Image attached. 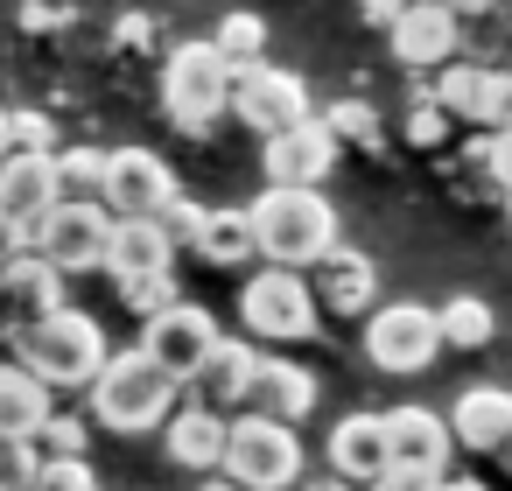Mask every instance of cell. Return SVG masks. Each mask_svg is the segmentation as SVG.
Here are the masks:
<instances>
[{"mask_svg": "<svg viewBox=\"0 0 512 491\" xmlns=\"http://www.w3.org/2000/svg\"><path fill=\"white\" fill-rule=\"evenodd\" d=\"M218 477H232L239 491H295L302 484V435H295V421H274L260 407L232 414Z\"/></svg>", "mask_w": 512, "mask_h": 491, "instance_id": "cell-5", "label": "cell"}, {"mask_svg": "<svg viewBox=\"0 0 512 491\" xmlns=\"http://www.w3.org/2000/svg\"><path fill=\"white\" fill-rule=\"evenodd\" d=\"M106 246H113V211L106 204H50V218L29 232V253H43L57 274L106 267Z\"/></svg>", "mask_w": 512, "mask_h": 491, "instance_id": "cell-9", "label": "cell"}, {"mask_svg": "<svg viewBox=\"0 0 512 491\" xmlns=\"http://www.w3.org/2000/svg\"><path fill=\"white\" fill-rule=\"evenodd\" d=\"M176 197V169L155 148H113L106 155V211L113 218H155Z\"/></svg>", "mask_w": 512, "mask_h": 491, "instance_id": "cell-12", "label": "cell"}, {"mask_svg": "<svg viewBox=\"0 0 512 491\" xmlns=\"http://www.w3.org/2000/svg\"><path fill=\"white\" fill-rule=\"evenodd\" d=\"M386 50H393V64H407V71H442V64H456V50H463V15L449 8V0H414V8L386 29Z\"/></svg>", "mask_w": 512, "mask_h": 491, "instance_id": "cell-11", "label": "cell"}, {"mask_svg": "<svg viewBox=\"0 0 512 491\" xmlns=\"http://www.w3.org/2000/svg\"><path fill=\"white\" fill-rule=\"evenodd\" d=\"M449 8H456L463 22H484V15H498V8H505V0H449Z\"/></svg>", "mask_w": 512, "mask_h": 491, "instance_id": "cell-41", "label": "cell"}, {"mask_svg": "<svg viewBox=\"0 0 512 491\" xmlns=\"http://www.w3.org/2000/svg\"><path fill=\"white\" fill-rule=\"evenodd\" d=\"M57 302H64V274H57L43 253H22V260L0 267V337H22V330L43 323Z\"/></svg>", "mask_w": 512, "mask_h": 491, "instance_id": "cell-15", "label": "cell"}, {"mask_svg": "<svg viewBox=\"0 0 512 491\" xmlns=\"http://www.w3.org/2000/svg\"><path fill=\"white\" fill-rule=\"evenodd\" d=\"M57 407H50V386L15 358H0V442H36V428L50 421Z\"/></svg>", "mask_w": 512, "mask_h": 491, "instance_id": "cell-22", "label": "cell"}, {"mask_svg": "<svg viewBox=\"0 0 512 491\" xmlns=\"http://www.w3.org/2000/svg\"><path fill=\"white\" fill-rule=\"evenodd\" d=\"M155 225H162V232L176 239V253H190V239H197V225H204V204H190V197L176 190V197H169V204L155 211Z\"/></svg>", "mask_w": 512, "mask_h": 491, "instance_id": "cell-36", "label": "cell"}, {"mask_svg": "<svg viewBox=\"0 0 512 491\" xmlns=\"http://www.w3.org/2000/svg\"><path fill=\"white\" fill-rule=\"evenodd\" d=\"M435 316H442V351H484L498 337V316L484 295H449Z\"/></svg>", "mask_w": 512, "mask_h": 491, "instance_id": "cell-26", "label": "cell"}, {"mask_svg": "<svg viewBox=\"0 0 512 491\" xmlns=\"http://www.w3.org/2000/svg\"><path fill=\"white\" fill-rule=\"evenodd\" d=\"M428 99L449 113V120H463V127H477V99H484V64H442L435 71V85H428Z\"/></svg>", "mask_w": 512, "mask_h": 491, "instance_id": "cell-29", "label": "cell"}, {"mask_svg": "<svg viewBox=\"0 0 512 491\" xmlns=\"http://www.w3.org/2000/svg\"><path fill=\"white\" fill-rule=\"evenodd\" d=\"M435 351H442V316H435L428 302H379V309L365 316V358H372L379 372H393V379L428 372Z\"/></svg>", "mask_w": 512, "mask_h": 491, "instance_id": "cell-7", "label": "cell"}, {"mask_svg": "<svg viewBox=\"0 0 512 491\" xmlns=\"http://www.w3.org/2000/svg\"><path fill=\"white\" fill-rule=\"evenodd\" d=\"M386 449H393V470H414V477L435 484V477H449L456 428L435 407H386Z\"/></svg>", "mask_w": 512, "mask_h": 491, "instance_id": "cell-13", "label": "cell"}, {"mask_svg": "<svg viewBox=\"0 0 512 491\" xmlns=\"http://www.w3.org/2000/svg\"><path fill=\"white\" fill-rule=\"evenodd\" d=\"M225 435H232V414H218V407H204V400H190V407H176V414L162 421L169 463H176V470H197V477H218V470H225Z\"/></svg>", "mask_w": 512, "mask_h": 491, "instance_id": "cell-16", "label": "cell"}, {"mask_svg": "<svg viewBox=\"0 0 512 491\" xmlns=\"http://www.w3.org/2000/svg\"><path fill=\"white\" fill-rule=\"evenodd\" d=\"M372 491H428V477H414V470H386Z\"/></svg>", "mask_w": 512, "mask_h": 491, "instance_id": "cell-40", "label": "cell"}, {"mask_svg": "<svg viewBox=\"0 0 512 491\" xmlns=\"http://www.w3.org/2000/svg\"><path fill=\"white\" fill-rule=\"evenodd\" d=\"M197 491H239V484H232V477H225V484H197Z\"/></svg>", "mask_w": 512, "mask_h": 491, "instance_id": "cell-47", "label": "cell"}, {"mask_svg": "<svg viewBox=\"0 0 512 491\" xmlns=\"http://www.w3.org/2000/svg\"><path fill=\"white\" fill-rule=\"evenodd\" d=\"M148 267H176V239L155 218H113V246H106V274H148Z\"/></svg>", "mask_w": 512, "mask_h": 491, "instance_id": "cell-24", "label": "cell"}, {"mask_svg": "<svg viewBox=\"0 0 512 491\" xmlns=\"http://www.w3.org/2000/svg\"><path fill=\"white\" fill-rule=\"evenodd\" d=\"M477 127L484 134H505L512 127V71L484 64V99H477Z\"/></svg>", "mask_w": 512, "mask_h": 491, "instance_id": "cell-33", "label": "cell"}, {"mask_svg": "<svg viewBox=\"0 0 512 491\" xmlns=\"http://www.w3.org/2000/svg\"><path fill=\"white\" fill-rule=\"evenodd\" d=\"M337 134L323 127V120H302V127H288V134H274V141H260V169H267V183H288V190H323V176L337 169Z\"/></svg>", "mask_w": 512, "mask_h": 491, "instance_id": "cell-14", "label": "cell"}, {"mask_svg": "<svg viewBox=\"0 0 512 491\" xmlns=\"http://www.w3.org/2000/svg\"><path fill=\"white\" fill-rule=\"evenodd\" d=\"M211 43H218V57H225L232 71H246V64H267V22H260L253 8H232V15L211 29Z\"/></svg>", "mask_w": 512, "mask_h": 491, "instance_id": "cell-28", "label": "cell"}, {"mask_svg": "<svg viewBox=\"0 0 512 491\" xmlns=\"http://www.w3.org/2000/svg\"><path fill=\"white\" fill-rule=\"evenodd\" d=\"M141 43H148V15H127L120 22V50H141Z\"/></svg>", "mask_w": 512, "mask_h": 491, "instance_id": "cell-42", "label": "cell"}, {"mask_svg": "<svg viewBox=\"0 0 512 491\" xmlns=\"http://www.w3.org/2000/svg\"><path fill=\"white\" fill-rule=\"evenodd\" d=\"M323 127H330L337 141H351V148H372V155H379V113H372L365 99H337V106L323 113Z\"/></svg>", "mask_w": 512, "mask_h": 491, "instance_id": "cell-32", "label": "cell"}, {"mask_svg": "<svg viewBox=\"0 0 512 491\" xmlns=\"http://www.w3.org/2000/svg\"><path fill=\"white\" fill-rule=\"evenodd\" d=\"M15 351H22V365H29L50 393H85V386L99 379V365L113 358L99 316H85V309H71V302H57L43 323H29V330L15 337Z\"/></svg>", "mask_w": 512, "mask_h": 491, "instance_id": "cell-3", "label": "cell"}, {"mask_svg": "<svg viewBox=\"0 0 512 491\" xmlns=\"http://www.w3.org/2000/svg\"><path fill=\"white\" fill-rule=\"evenodd\" d=\"M190 253H197L204 267H246V260H260L253 218H246L239 204H218V211H204V225H197Z\"/></svg>", "mask_w": 512, "mask_h": 491, "instance_id": "cell-23", "label": "cell"}, {"mask_svg": "<svg viewBox=\"0 0 512 491\" xmlns=\"http://www.w3.org/2000/svg\"><path fill=\"white\" fill-rule=\"evenodd\" d=\"M92 400V428H113V435H155L176 407H183V379L162 372L141 344L134 351H113L99 365V379L85 386Z\"/></svg>", "mask_w": 512, "mask_h": 491, "instance_id": "cell-1", "label": "cell"}, {"mask_svg": "<svg viewBox=\"0 0 512 491\" xmlns=\"http://www.w3.org/2000/svg\"><path fill=\"white\" fill-rule=\"evenodd\" d=\"M316 302L330 316H372L379 309V267L358 246H330L316 260Z\"/></svg>", "mask_w": 512, "mask_h": 491, "instance_id": "cell-18", "label": "cell"}, {"mask_svg": "<svg viewBox=\"0 0 512 491\" xmlns=\"http://www.w3.org/2000/svg\"><path fill=\"white\" fill-rule=\"evenodd\" d=\"M449 428H456V449L498 456V442L512 435V386H463L449 407Z\"/></svg>", "mask_w": 512, "mask_h": 491, "instance_id": "cell-21", "label": "cell"}, {"mask_svg": "<svg viewBox=\"0 0 512 491\" xmlns=\"http://www.w3.org/2000/svg\"><path fill=\"white\" fill-rule=\"evenodd\" d=\"M253 379H260V344H253V337H218L190 386H197L204 407L232 414V407H253Z\"/></svg>", "mask_w": 512, "mask_h": 491, "instance_id": "cell-17", "label": "cell"}, {"mask_svg": "<svg viewBox=\"0 0 512 491\" xmlns=\"http://www.w3.org/2000/svg\"><path fill=\"white\" fill-rule=\"evenodd\" d=\"M246 218H253L260 260H274V267H302V274H309V267L337 246V211L323 204V190L267 183V190L246 204Z\"/></svg>", "mask_w": 512, "mask_h": 491, "instance_id": "cell-2", "label": "cell"}, {"mask_svg": "<svg viewBox=\"0 0 512 491\" xmlns=\"http://www.w3.org/2000/svg\"><path fill=\"white\" fill-rule=\"evenodd\" d=\"M8 141H15V155H57V127H50V113H29V106L8 113Z\"/></svg>", "mask_w": 512, "mask_h": 491, "instance_id": "cell-34", "label": "cell"}, {"mask_svg": "<svg viewBox=\"0 0 512 491\" xmlns=\"http://www.w3.org/2000/svg\"><path fill=\"white\" fill-rule=\"evenodd\" d=\"M36 491H99V477L85 470V456H71V463H43L36 470Z\"/></svg>", "mask_w": 512, "mask_h": 491, "instance_id": "cell-37", "label": "cell"}, {"mask_svg": "<svg viewBox=\"0 0 512 491\" xmlns=\"http://www.w3.org/2000/svg\"><path fill=\"white\" fill-rule=\"evenodd\" d=\"M113 288H120V302H127L134 316H162L169 302H183V288H176V267H148V274H120Z\"/></svg>", "mask_w": 512, "mask_h": 491, "instance_id": "cell-30", "label": "cell"}, {"mask_svg": "<svg viewBox=\"0 0 512 491\" xmlns=\"http://www.w3.org/2000/svg\"><path fill=\"white\" fill-rule=\"evenodd\" d=\"M253 407L274 421H302L316 407V372H302L295 358H267L260 351V379H253Z\"/></svg>", "mask_w": 512, "mask_h": 491, "instance_id": "cell-25", "label": "cell"}, {"mask_svg": "<svg viewBox=\"0 0 512 491\" xmlns=\"http://www.w3.org/2000/svg\"><path fill=\"white\" fill-rule=\"evenodd\" d=\"M330 470L337 477H351V484H379L386 470H393V449H386V414H344L337 428H330Z\"/></svg>", "mask_w": 512, "mask_h": 491, "instance_id": "cell-19", "label": "cell"}, {"mask_svg": "<svg viewBox=\"0 0 512 491\" xmlns=\"http://www.w3.org/2000/svg\"><path fill=\"white\" fill-rule=\"evenodd\" d=\"M162 113L176 134H211L218 120H232V64L218 57V43H176L162 57Z\"/></svg>", "mask_w": 512, "mask_h": 491, "instance_id": "cell-4", "label": "cell"}, {"mask_svg": "<svg viewBox=\"0 0 512 491\" xmlns=\"http://www.w3.org/2000/svg\"><path fill=\"white\" fill-rule=\"evenodd\" d=\"M85 442H92V421H78V414H50L36 428V456L43 463H71V456H85Z\"/></svg>", "mask_w": 512, "mask_h": 491, "instance_id": "cell-31", "label": "cell"}, {"mask_svg": "<svg viewBox=\"0 0 512 491\" xmlns=\"http://www.w3.org/2000/svg\"><path fill=\"white\" fill-rule=\"evenodd\" d=\"M295 491H365V484H351V477L330 470V477H309V484H295Z\"/></svg>", "mask_w": 512, "mask_h": 491, "instance_id": "cell-43", "label": "cell"}, {"mask_svg": "<svg viewBox=\"0 0 512 491\" xmlns=\"http://www.w3.org/2000/svg\"><path fill=\"white\" fill-rule=\"evenodd\" d=\"M218 337H225V330H218V316H211L204 302H169L162 316H141V351H148L162 372H176L183 386L197 379V365L211 358Z\"/></svg>", "mask_w": 512, "mask_h": 491, "instance_id": "cell-10", "label": "cell"}, {"mask_svg": "<svg viewBox=\"0 0 512 491\" xmlns=\"http://www.w3.org/2000/svg\"><path fill=\"white\" fill-rule=\"evenodd\" d=\"M232 120L253 127L260 141H274V134L316 120L309 113V85L295 71H281V64H246V71H232Z\"/></svg>", "mask_w": 512, "mask_h": 491, "instance_id": "cell-8", "label": "cell"}, {"mask_svg": "<svg viewBox=\"0 0 512 491\" xmlns=\"http://www.w3.org/2000/svg\"><path fill=\"white\" fill-rule=\"evenodd\" d=\"M428 491H491V484H477V477H435Z\"/></svg>", "mask_w": 512, "mask_h": 491, "instance_id": "cell-44", "label": "cell"}, {"mask_svg": "<svg viewBox=\"0 0 512 491\" xmlns=\"http://www.w3.org/2000/svg\"><path fill=\"white\" fill-rule=\"evenodd\" d=\"M15 155V141H8V113H0V162H8Z\"/></svg>", "mask_w": 512, "mask_h": 491, "instance_id": "cell-45", "label": "cell"}, {"mask_svg": "<svg viewBox=\"0 0 512 491\" xmlns=\"http://www.w3.org/2000/svg\"><path fill=\"white\" fill-rule=\"evenodd\" d=\"M505 15H512V0H505Z\"/></svg>", "mask_w": 512, "mask_h": 491, "instance_id": "cell-48", "label": "cell"}, {"mask_svg": "<svg viewBox=\"0 0 512 491\" xmlns=\"http://www.w3.org/2000/svg\"><path fill=\"white\" fill-rule=\"evenodd\" d=\"M316 316H323V302L302 267H260L239 288V323L253 344H302V337H316Z\"/></svg>", "mask_w": 512, "mask_h": 491, "instance_id": "cell-6", "label": "cell"}, {"mask_svg": "<svg viewBox=\"0 0 512 491\" xmlns=\"http://www.w3.org/2000/svg\"><path fill=\"white\" fill-rule=\"evenodd\" d=\"M449 127H456V120H449V113H442V106H435L428 92H414V113H407V141H414V148H442V141H449Z\"/></svg>", "mask_w": 512, "mask_h": 491, "instance_id": "cell-35", "label": "cell"}, {"mask_svg": "<svg viewBox=\"0 0 512 491\" xmlns=\"http://www.w3.org/2000/svg\"><path fill=\"white\" fill-rule=\"evenodd\" d=\"M407 8H414V0H358V15H365L372 29H393V22H400Z\"/></svg>", "mask_w": 512, "mask_h": 491, "instance_id": "cell-38", "label": "cell"}, {"mask_svg": "<svg viewBox=\"0 0 512 491\" xmlns=\"http://www.w3.org/2000/svg\"><path fill=\"white\" fill-rule=\"evenodd\" d=\"M57 204V155H8L0 162V211L22 232H36Z\"/></svg>", "mask_w": 512, "mask_h": 491, "instance_id": "cell-20", "label": "cell"}, {"mask_svg": "<svg viewBox=\"0 0 512 491\" xmlns=\"http://www.w3.org/2000/svg\"><path fill=\"white\" fill-rule=\"evenodd\" d=\"M57 204H106V155L57 148Z\"/></svg>", "mask_w": 512, "mask_h": 491, "instance_id": "cell-27", "label": "cell"}, {"mask_svg": "<svg viewBox=\"0 0 512 491\" xmlns=\"http://www.w3.org/2000/svg\"><path fill=\"white\" fill-rule=\"evenodd\" d=\"M498 463H505V477H512V435H505V442H498Z\"/></svg>", "mask_w": 512, "mask_h": 491, "instance_id": "cell-46", "label": "cell"}, {"mask_svg": "<svg viewBox=\"0 0 512 491\" xmlns=\"http://www.w3.org/2000/svg\"><path fill=\"white\" fill-rule=\"evenodd\" d=\"M22 253H29V232H22L8 211H0V267H8V260H22Z\"/></svg>", "mask_w": 512, "mask_h": 491, "instance_id": "cell-39", "label": "cell"}]
</instances>
